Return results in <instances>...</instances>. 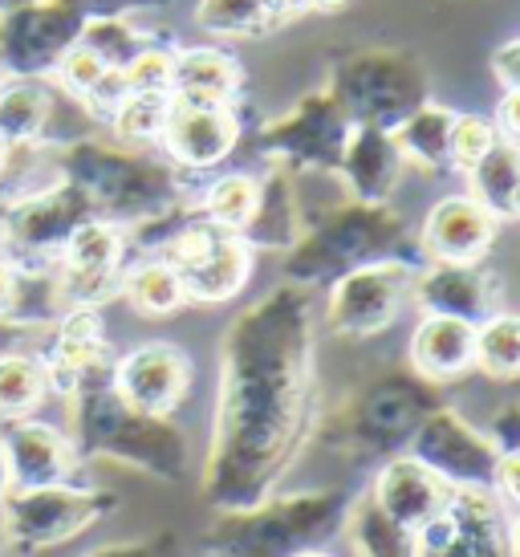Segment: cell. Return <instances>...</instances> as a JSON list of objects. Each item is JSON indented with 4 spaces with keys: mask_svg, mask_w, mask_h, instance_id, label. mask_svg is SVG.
Masks as SVG:
<instances>
[{
    "mask_svg": "<svg viewBox=\"0 0 520 557\" xmlns=\"http://www.w3.org/2000/svg\"><path fill=\"white\" fill-rule=\"evenodd\" d=\"M313 289L276 285L252 301L224 334L220 411L203 500L212 509H245L273 496L318 428L313 374Z\"/></svg>",
    "mask_w": 520,
    "mask_h": 557,
    "instance_id": "cell-1",
    "label": "cell"
},
{
    "mask_svg": "<svg viewBox=\"0 0 520 557\" xmlns=\"http://www.w3.org/2000/svg\"><path fill=\"white\" fill-rule=\"evenodd\" d=\"M439 407L435 383L414 371H383L350 387L318 416L313 440L342 460H391L411 444L414 428Z\"/></svg>",
    "mask_w": 520,
    "mask_h": 557,
    "instance_id": "cell-2",
    "label": "cell"
},
{
    "mask_svg": "<svg viewBox=\"0 0 520 557\" xmlns=\"http://www.w3.org/2000/svg\"><path fill=\"white\" fill-rule=\"evenodd\" d=\"M354 496L342 488L264 496L245 509H215L199 545L208 557H293L342 533Z\"/></svg>",
    "mask_w": 520,
    "mask_h": 557,
    "instance_id": "cell-3",
    "label": "cell"
},
{
    "mask_svg": "<svg viewBox=\"0 0 520 557\" xmlns=\"http://www.w3.org/2000/svg\"><path fill=\"white\" fill-rule=\"evenodd\" d=\"M386 257H403V261L423 257L407 220L391 203L346 200L297 236V245L285 252V277L301 289H318V285H334L350 269L386 261Z\"/></svg>",
    "mask_w": 520,
    "mask_h": 557,
    "instance_id": "cell-4",
    "label": "cell"
},
{
    "mask_svg": "<svg viewBox=\"0 0 520 557\" xmlns=\"http://www.w3.org/2000/svg\"><path fill=\"white\" fill-rule=\"evenodd\" d=\"M107 374V371H102ZM98 379V374H94ZM86 379L77 395V444L74 448L90 451V456H107L126 468L151 472L159 480H179L187 472V440L179 428H171L168 419L143 416L135 407H126L110 383L94 387Z\"/></svg>",
    "mask_w": 520,
    "mask_h": 557,
    "instance_id": "cell-5",
    "label": "cell"
},
{
    "mask_svg": "<svg viewBox=\"0 0 520 557\" xmlns=\"http://www.w3.org/2000/svg\"><path fill=\"white\" fill-rule=\"evenodd\" d=\"M119 509V496L90 484H49L9 493L0 505V545L9 557H41L77 542Z\"/></svg>",
    "mask_w": 520,
    "mask_h": 557,
    "instance_id": "cell-6",
    "label": "cell"
},
{
    "mask_svg": "<svg viewBox=\"0 0 520 557\" xmlns=\"http://www.w3.org/2000/svg\"><path fill=\"white\" fill-rule=\"evenodd\" d=\"M325 90L342 107V114L350 119V126H374V131H395L423 102H431L428 70L403 49L350 53L334 70Z\"/></svg>",
    "mask_w": 520,
    "mask_h": 557,
    "instance_id": "cell-7",
    "label": "cell"
},
{
    "mask_svg": "<svg viewBox=\"0 0 520 557\" xmlns=\"http://www.w3.org/2000/svg\"><path fill=\"white\" fill-rule=\"evenodd\" d=\"M350 139V119L342 114L330 90H313L297 98L285 114H276L257 131V151L269 168L289 175L301 171H337L342 151Z\"/></svg>",
    "mask_w": 520,
    "mask_h": 557,
    "instance_id": "cell-8",
    "label": "cell"
},
{
    "mask_svg": "<svg viewBox=\"0 0 520 557\" xmlns=\"http://www.w3.org/2000/svg\"><path fill=\"white\" fill-rule=\"evenodd\" d=\"M163 261L179 273L187 301L199 306L228 301L252 277V248L228 228H215L199 212L163 245Z\"/></svg>",
    "mask_w": 520,
    "mask_h": 557,
    "instance_id": "cell-9",
    "label": "cell"
},
{
    "mask_svg": "<svg viewBox=\"0 0 520 557\" xmlns=\"http://www.w3.org/2000/svg\"><path fill=\"white\" fill-rule=\"evenodd\" d=\"M419 261L386 257L362 269H350L330 285L325 297V325L337 338H374L398 322L403 306L411 301V281Z\"/></svg>",
    "mask_w": 520,
    "mask_h": 557,
    "instance_id": "cell-10",
    "label": "cell"
},
{
    "mask_svg": "<svg viewBox=\"0 0 520 557\" xmlns=\"http://www.w3.org/2000/svg\"><path fill=\"white\" fill-rule=\"evenodd\" d=\"M419 465H428L435 476H444L451 488H492L496 484V460L500 451L488 444L484 428H472L456 407H435L407 444Z\"/></svg>",
    "mask_w": 520,
    "mask_h": 557,
    "instance_id": "cell-11",
    "label": "cell"
},
{
    "mask_svg": "<svg viewBox=\"0 0 520 557\" xmlns=\"http://www.w3.org/2000/svg\"><path fill=\"white\" fill-rule=\"evenodd\" d=\"M114 395L143 416L171 419L191 391V358L171 342H147L119 358L110 371Z\"/></svg>",
    "mask_w": 520,
    "mask_h": 557,
    "instance_id": "cell-12",
    "label": "cell"
},
{
    "mask_svg": "<svg viewBox=\"0 0 520 557\" xmlns=\"http://www.w3.org/2000/svg\"><path fill=\"white\" fill-rule=\"evenodd\" d=\"M505 285L484 264H447V261H423L414 269L411 301L423 318H459V322H488L492 313H500Z\"/></svg>",
    "mask_w": 520,
    "mask_h": 557,
    "instance_id": "cell-13",
    "label": "cell"
},
{
    "mask_svg": "<svg viewBox=\"0 0 520 557\" xmlns=\"http://www.w3.org/2000/svg\"><path fill=\"white\" fill-rule=\"evenodd\" d=\"M0 448H4L13 493L74 484L77 460H82V451L65 440V432L37 419H9V428L0 432Z\"/></svg>",
    "mask_w": 520,
    "mask_h": 557,
    "instance_id": "cell-14",
    "label": "cell"
},
{
    "mask_svg": "<svg viewBox=\"0 0 520 557\" xmlns=\"http://www.w3.org/2000/svg\"><path fill=\"white\" fill-rule=\"evenodd\" d=\"M496 233H500V220L492 216L480 200H472L468 191H456V196H444L423 220V233L414 236L419 240V252L428 261H447V264H475L488 257V248L496 245Z\"/></svg>",
    "mask_w": 520,
    "mask_h": 557,
    "instance_id": "cell-15",
    "label": "cell"
},
{
    "mask_svg": "<svg viewBox=\"0 0 520 557\" xmlns=\"http://www.w3.org/2000/svg\"><path fill=\"white\" fill-rule=\"evenodd\" d=\"M123 233L107 220H86L70 233L62 294L65 301H74V310L102 301L114 285H123Z\"/></svg>",
    "mask_w": 520,
    "mask_h": 557,
    "instance_id": "cell-16",
    "label": "cell"
},
{
    "mask_svg": "<svg viewBox=\"0 0 520 557\" xmlns=\"http://www.w3.org/2000/svg\"><path fill=\"white\" fill-rule=\"evenodd\" d=\"M163 151L187 171H212L236 151L240 123L232 107H187L171 98V114L163 126Z\"/></svg>",
    "mask_w": 520,
    "mask_h": 557,
    "instance_id": "cell-17",
    "label": "cell"
},
{
    "mask_svg": "<svg viewBox=\"0 0 520 557\" xmlns=\"http://www.w3.org/2000/svg\"><path fill=\"white\" fill-rule=\"evenodd\" d=\"M370 496L386 517H395L403 529L419 533L431 521H439L447 496H451V484L444 476H435L428 465H419L411 451H398L379 468Z\"/></svg>",
    "mask_w": 520,
    "mask_h": 557,
    "instance_id": "cell-18",
    "label": "cell"
},
{
    "mask_svg": "<svg viewBox=\"0 0 520 557\" xmlns=\"http://www.w3.org/2000/svg\"><path fill=\"white\" fill-rule=\"evenodd\" d=\"M407 159L398 151L391 131H374V126H350V139L337 163V175L358 203H391L398 180H403Z\"/></svg>",
    "mask_w": 520,
    "mask_h": 557,
    "instance_id": "cell-19",
    "label": "cell"
},
{
    "mask_svg": "<svg viewBox=\"0 0 520 557\" xmlns=\"http://www.w3.org/2000/svg\"><path fill=\"white\" fill-rule=\"evenodd\" d=\"M439 521L468 557H520L508 529V509L492 488H451Z\"/></svg>",
    "mask_w": 520,
    "mask_h": 557,
    "instance_id": "cell-20",
    "label": "cell"
},
{
    "mask_svg": "<svg viewBox=\"0 0 520 557\" xmlns=\"http://www.w3.org/2000/svg\"><path fill=\"white\" fill-rule=\"evenodd\" d=\"M411 367L428 383H451L475 367V325L459 318H423L411 334Z\"/></svg>",
    "mask_w": 520,
    "mask_h": 557,
    "instance_id": "cell-21",
    "label": "cell"
},
{
    "mask_svg": "<svg viewBox=\"0 0 520 557\" xmlns=\"http://www.w3.org/2000/svg\"><path fill=\"white\" fill-rule=\"evenodd\" d=\"M260 180L257 191V208H252V220L245 224V240L252 252L264 248V252H289L301 236V208H297V187H293V175L281 168H269Z\"/></svg>",
    "mask_w": 520,
    "mask_h": 557,
    "instance_id": "cell-22",
    "label": "cell"
},
{
    "mask_svg": "<svg viewBox=\"0 0 520 557\" xmlns=\"http://www.w3.org/2000/svg\"><path fill=\"white\" fill-rule=\"evenodd\" d=\"M240 90V65L232 53L212 46H196L175 53L171 70V98L187 107H232Z\"/></svg>",
    "mask_w": 520,
    "mask_h": 557,
    "instance_id": "cell-23",
    "label": "cell"
},
{
    "mask_svg": "<svg viewBox=\"0 0 520 557\" xmlns=\"http://www.w3.org/2000/svg\"><path fill=\"white\" fill-rule=\"evenodd\" d=\"M196 21L224 41H257L293 21L289 0H199Z\"/></svg>",
    "mask_w": 520,
    "mask_h": 557,
    "instance_id": "cell-24",
    "label": "cell"
},
{
    "mask_svg": "<svg viewBox=\"0 0 520 557\" xmlns=\"http://www.w3.org/2000/svg\"><path fill=\"white\" fill-rule=\"evenodd\" d=\"M451 123H456V110L439 107V102H423L391 135H395L407 163L431 171V175H447L451 171Z\"/></svg>",
    "mask_w": 520,
    "mask_h": 557,
    "instance_id": "cell-25",
    "label": "cell"
},
{
    "mask_svg": "<svg viewBox=\"0 0 520 557\" xmlns=\"http://www.w3.org/2000/svg\"><path fill=\"white\" fill-rule=\"evenodd\" d=\"M342 533L350 537L354 557H419L414 533L403 529L395 517H386L374 496H354Z\"/></svg>",
    "mask_w": 520,
    "mask_h": 557,
    "instance_id": "cell-26",
    "label": "cell"
},
{
    "mask_svg": "<svg viewBox=\"0 0 520 557\" xmlns=\"http://www.w3.org/2000/svg\"><path fill=\"white\" fill-rule=\"evenodd\" d=\"M472 184V200H480L496 220L512 216V191L520 184V143L500 139L472 171H463Z\"/></svg>",
    "mask_w": 520,
    "mask_h": 557,
    "instance_id": "cell-27",
    "label": "cell"
},
{
    "mask_svg": "<svg viewBox=\"0 0 520 557\" xmlns=\"http://www.w3.org/2000/svg\"><path fill=\"white\" fill-rule=\"evenodd\" d=\"M123 297L131 301V310L143 313V318H168L179 306H187L184 281L163 257L135 264L123 277Z\"/></svg>",
    "mask_w": 520,
    "mask_h": 557,
    "instance_id": "cell-28",
    "label": "cell"
},
{
    "mask_svg": "<svg viewBox=\"0 0 520 557\" xmlns=\"http://www.w3.org/2000/svg\"><path fill=\"white\" fill-rule=\"evenodd\" d=\"M257 191L260 180L252 171H228L208 184L203 200H199V216L212 220L215 228H228V233H245V224L252 220V208H257Z\"/></svg>",
    "mask_w": 520,
    "mask_h": 557,
    "instance_id": "cell-29",
    "label": "cell"
},
{
    "mask_svg": "<svg viewBox=\"0 0 520 557\" xmlns=\"http://www.w3.org/2000/svg\"><path fill=\"white\" fill-rule=\"evenodd\" d=\"M475 371L488 379H520V313H492L475 325Z\"/></svg>",
    "mask_w": 520,
    "mask_h": 557,
    "instance_id": "cell-30",
    "label": "cell"
},
{
    "mask_svg": "<svg viewBox=\"0 0 520 557\" xmlns=\"http://www.w3.org/2000/svg\"><path fill=\"white\" fill-rule=\"evenodd\" d=\"M46 362H37L29 355L0 358V419H25L46 399Z\"/></svg>",
    "mask_w": 520,
    "mask_h": 557,
    "instance_id": "cell-31",
    "label": "cell"
},
{
    "mask_svg": "<svg viewBox=\"0 0 520 557\" xmlns=\"http://www.w3.org/2000/svg\"><path fill=\"white\" fill-rule=\"evenodd\" d=\"M171 114V94H126L119 110L110 114L114 131L123 135L126 143H151L163 135Z\"/></svg>",
    "mask_w": 520,
    "mask_h": 557,
    "instance_id": "cell-32",
    "label": "cell"
},
{
    "mask_svg": "<svg viewBox=\"0 0 520 557\" xmlns=\"http://www.w3.org/2000/svg\"><path fill=\"white\" fill-rule=\"evenodd\" d=\"M500 143V131L484 114H456L451 123V171H472Z\"/></svg>",
    "mask_w": 520,
    "mask_h": 557,
    "instance_id": "cell-33",
    "label": "cell"
},
{
    "mask_svg": "<svg viewBox=\"0 0 520 557\" xmlns=\"http://www.w3.org/2000/svg\"><path fill=\"white\" fill-rule=\"evenodd\" d=\"M171 70H175V53H168V49H138L135 58L123 65L126 90L171 94Z\"/></svg>",
    "mask_w": 520,
    "mask_h": 557,
    "instance_id": "cell-34",
    "label": "cell"
},
{
    "mask_svg": "<svg viewBox=\"0 0 520 557\" xmlns=\"http://www.w3.org/2000/svg\"><path fill=\"white\" fill-rule=\"evenodd\" d=\"M46 119V107H41V94L33 90H13L0 98V135L4 139H25L33 135Z\"/></svg>",
    "mask_w": 520,
    "mask_h": 557,
    "instance_id": "cell-35",
    "label": "cell"
},
{
    "mask_svg": "<svg viewBox=\"0 0 520 557\" xmlns=\"http://www.w3.org/2000/svg\"><path fill=\"white\" fill-rule=\"evenodd\" d=\"M82 557H187L179 533L171 529H154V533H143V537H126V542H110L98 545Z\"/></svg>",
    "mask_w": 520,
    "mask_h": 557,
    "instance_id": "cell-36",
    "label": "cell"
},
{
    "mask_svg": "<svg viewBox=\"0 0 520 557\" xmlns=\"http://www.w3.org/2000/svg\"><path fill=\"white\" fill-rule=\"evenodd\" d=\"M107 70L110 65L102 62V53H94L90 46H77V49H70L65 53V65H62V74H65V82H70V90H77L82 98L98 86V82L107 78Z\"/></svg>",
    "mask_w": 520,
    "mask_h": 557,
    "instance_id": "cell-37",
    "label": "cell"
},
{
    "mask_svg": "<svg viewBox=\"0 0 520 557\" xmlns=\"http://www.w3.org/2000/svg\"><path fill=\"white\" fill-rule=\"evenodd\" d=\"M484 435H488V444L500 451V456H508V451H520V399L500 403V407L492 411Z\"/></svg>",
    "mask_w": 520,
    "mask_h": 557,
    "instance_id": "cell-38",
    "label": "cell"
},
{
    "mask_svg": "<svg viewBox=\"0 0 520 557\" xmlns=\"http://www.w3.org/2000/svg\"><path fill=\"white\" fill-rule=\"evenodd\" d=\"M496 500L505 505L508 512L520 509V451H508L496 460V484H492Z\"/></svg>",
    "mask_w": 520,
    "mask_h": 557,
    "instance_id": "cell-39",
    "label": "cell"
},
{
    "mask_svg": "<svg viewBox=\"0 0 520 557\" xmlns=\"http://www.w3.org/2000/svg\"><path fill=\"white\" fill-rule=\"evenodd\" d=\"M414 545H419V557H468L459 549V542L447 533L444 521H431L428 529L414 533Z\"/></svg>",
    "mask_w": 520,
    "mask_h": 557,
    "instance_id": "cell-40",
    "label": "cell"
},
{
    "mask_svg": "<svg viewBox=\"0 0 520 557\" xmlns=\"http://www.w3.org/2000/svg\"><path fill=\"white\" fill-rule=\"evenodd\" d=\"M492 74L505 82V90H520V37L492 53Z\"/></svg>",
    "mask_w": 520,
    "mask_h": 557,
    "instance_id": "cell-41",
    "label": "cell"
},
{
    "mask_svg": "<svg viewBox=\"0 0 520 557\" xmlns=\"http://www.w3.org/2000/svg\"><path fill=\"white\" fill-rule=\"evenodd\" d=\"M496 131H500V139L520 143V90H508L505 98H500V110H496Z\"/></svg>",
    "mask_w": 520,
    "mask_h": 557,
    "instance_id": "cell-42",
    "label": "cell"
},
{
    "mask_svg": "<svg viewBox=\"0 0 520 557\" xmlns=\"http://www.w3.org/2000/svg\"><path fill=\"white\" fill-rule=\"evenodd\" d=\"M16 273H13V264H4L0 261V318H9V313L16 310Z\"/></svg>",
    "mask_w": 520,
    "mask_h": 557,
    "instance_id": "cell-43",
    "label": "cell"
},
{
    "mask_svg": "<svg viewBox=\"0 0 520 557\" xmlns=\"http://www.w3.org/2000/svg\"><path fill=\"white\" fill-rule=\"evenodd\" d=\"M9 493H13V484H9V465H4V448H0V505L9 500Z\"/></svg>",
    "mask_w": 520,
    "mask_h": 557,
    "instance_id": "cell-44",
    "label": "cell"
},
{
    "mask_svg": "<svg viewBox=\"0 0 520 557\" xmlns=\"http://www.w3.org/2000/svg\"><path fill=\"white\" fill-rule=\"evenodd\" d=\"M346 0H306V9H318V13H337Z\"/></svg>",
    "mask_w": 520,
    "mask_h": 557,
    "instance_id": "cell-45",
    "label": "cell"
},
{
    "mask_svg": "<svg viewBox=\"0 0 520 557\" xmlns=\"http://www.w3.org/2000/svg\"><path fill=\"white\" fill-rule=\"evenodd\" d=\"M512 220H520V184H517V191H512Z\"/></svg>",
    "mask_w": 520,
    "mask_h": 557,
    "instance_id": "cell-46",
    "label": "cell"
},
{
    "mask_svg": "<svg viewBox=\"0 0 520 557\" xmlns=\"http://www.w3.org/2000/svg\"><path fill=\"white\" fill-rule=\"evenodd\" d=\"M293 557H334V554H325V549H301V554H293Z\"/></svg>",
    "mask_w": 520,
    "mask_h": 557,
    "instance_id": "cell-47",
    "label": "cell"
},
{
    "mask_svg": "<svg viewBox=\"0 0 520 557\" xmlns=\"http://www.w3.org/2000/svg\"><path fill=\"white\" fill-rule=\"evenodd\" d=\"M0 168H4V135H0Z\"/></svg>",
    "mask_w": 520,
    "mask_h": 557,
    "instance_id": "cell-48",
    "label": "cell"
},
{
    "mask_svg": "<svg viewBox=\"0 0 520 557\" xmlns=\"http://www.w3.org/2000/svg\"><path fill=\"white\" fill-rule=\"evenodd\" d=\"M0 554H4V545H0Z\"/></svg>",
    "mask_w": 520,
    "mask_h": 557,
    "instance_id": "cell-49",
    "label": "cell"
}]
</instances>
